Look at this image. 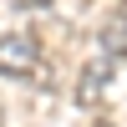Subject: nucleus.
Returning a JSON list of instances; mask_svg holds the SVG:
<instances>
[{
	"label": "nucleus",
	"instance_id": "39448f33",
	"mask_svg": "<svg viewBox=\"0 0 127 127\" xmlns=\"http://www.w3.org/2000/svg\"><path fill=\"white\" fill-rule=\"evenodd\" d=\"M122 10H127V0H122Z\"/></svg>",
	"mask_w": 127,
	"mask_h": 127
},
{
	"label": "nucleus",
	"instance_id": "20e7f679",
	"mask_svg": "<svg viewBox=\"0 0 127 127\" xmlns=\"http://www.w3.org/2000/svg\"><path fill=\"white\" fill-rule=\"evenodd\" d=\"M97 127H112V122H97Z\"/></svg>",
	"mask_w": 127,
	"mask_h": 127
},
{
	"label": "nucleus",
	"instance_id": "7ed1b4c3",
	"mask_svg": "<svg viewBox=\"0 0 127 127\" xmlns=\"http://www.w3.org/2000/svg\"><path fill=\"white\" fill-rule=\"evenodd\" d=\"M97 46H102V56H127V10L117 5L107 20H102V31H97Z\"/></svg>",
	"mask_w": 127,
	"mask_h": 127
},
{
	"label": "nucleus",
	"instance_id": "f03ea898",
	"mask_svg": "<svg viewBox=\"0 0 127 127\" xmlns=\"http://www.w3.org/2000/svg\"><path fill=\"white\" fill-rule=\"evenodd\" d=\"M112 71H117V61L112 56H97V61H87L81 66V76H76V107H102L107 102V87H112Z\"/></svg>",
	"mask_w": 127,
	"mask_h": 127
},
{
	"label": "nucleus",
	"instance_id": "f257e3e1",
	"mask_svg": "<svg viewBox=\"0 0 127 127\" xmlns=\"http://www.w3.org/2000/svg\"><path fill=\"white\" fill-rule=\"evenodd\" d=\"M0 76H15V81H36L41 76V41L31 31L0 36Z\"/></svg>",
	"mask_w": 127,
	"mask_h": 127
}]
</instances>
